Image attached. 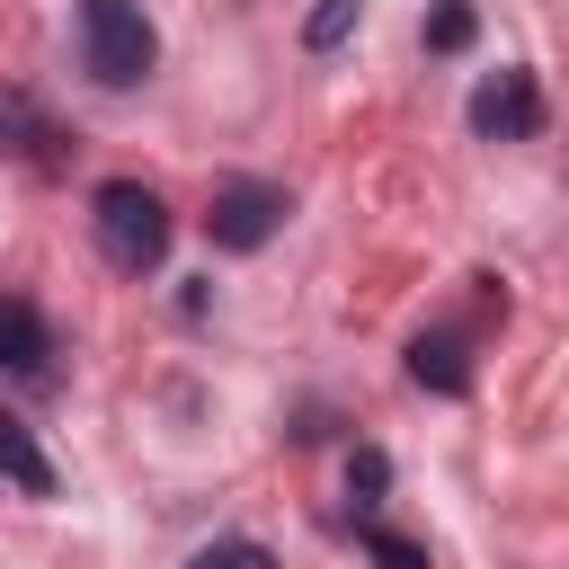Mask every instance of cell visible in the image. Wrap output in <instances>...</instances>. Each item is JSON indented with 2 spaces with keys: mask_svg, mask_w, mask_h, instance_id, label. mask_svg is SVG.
Wrapping results in <instances>:
<instances>
[{
  "mask_svg": "<svg viewBox=\"0 0 569 569\" xmlns=\"http://www.w3.org/2000/svg\"><path fill=\"white\" fill-rule=\"evenodd\" d=\"M53 142H62V133H53L27 98H0V151H27V160H44V169H53V160H62Z\"/></svg>",
  "mask_w": 569,
  "mask_h": 569,
  "instance_id": "obj_8",
  "label": "cell"
},
{
  "mask_svg": "<svg viewBox=\"0 0 569 569\" xmlns=\"http://www.w3.org/2000/svg\"><path fill=\"white\" fill-rule=\"evenodd\" d=\"M89 222H98V249L116 276H151L169 258V204L142 187V178H107L89 196Z\"/></svg>",
  "mask_w": 569,
  "mask_h": 569,
  "instance_id": "obj_1",
  "label": "cell"
},
{
  "mask_svg": "<svg viewBox=\"0 0 569 569\" xmlns=\"http://www.w3.org/2000/svg\"><path fill=\"white\" fill-rule=\"evenodd\" d=\"M0 373H18V382H44L53 373V329L18 293H0Z\"/></svg>",
  "mask_w": 569,
  "mask_h": 569,
  "instance_id": "obj_5",
  "label": "cell"
},
{
  "mask_svg": "<svg viewBox=\"0 0 569 569\" xmlns=\"http://www.w3.org/2000/svg\"><path fill=\"white\" fill-rule=\"evenodd\" d=\"M542 124V89H533V71H489L480 89H471V133H489V142H525Z\"/></svg>",
  "mask_w": 569,
  "mask_h": 569,
  "instance_id": "obj_4",
  "label": "cell"
},
{
  "mask_svg": "<svg viewBox=\"0 0 569 569\" xmlns=\"http://www.w3.org/2000/svg\"><path fill=\"white\" fill-rule=\"evenodd\" d=\"M471 27H480V18H471L462 0H445V9L427 18V44H436V53H462V44H471Z\"/></svg>",
  "mask_w": 569,
  "mask_h": 569,
  "instance_id": "obj_12",
  "label": "cell"
},
{
  "mask_svg": "<svg viewBox=\"0 0 569 569\" xmlns=\"http://www.w3.org/2000/svg\"><path fill=\"white\" fill-rule=\"evenodd\" d=\"M0 471H9L27 498H53V462L36 453V436H27L18 418H0Z\"/></svg>",
  "mask_w": 569,
  "mask_h": 569,
  "instance_id": "obj_7",
  "label": "cell"
},
{
  "mask_svg": "<svg viewBox=\"0 0 569 569\" xmlns=\"http://www.w3.org/2000/svg\"><path fill=\"white\" fill-rule=\"evenodd\" d=\"M80 62H89L107 89H133V80H151V62H160V36H151L142 0H80Z\"/></svg>",
  "mask_w": 569,
  "mask_h": 569,
  "instance_id": "obj_2",
  "label": "cell"
},
{
  "mask_svg": "<svg viewBox=\"0 0 569 569\" xmlns=\"http://www.w3.org/2000/svg\"><path fill=\"white\" fill-rule=\"evenodd\" d=\"M365 551H373V569H427V542H409L391 525H365Z\"/></svg>",
  "mask_w": 569,
  "mask_h": 569,
  "instance_id": "obj_10",
  "label": "cell"
},
{
  "mask_svg": "<svg viewBox=\"0 0 569 569\" xmlns=\"http://www.w3.org/2000/svg\"><path fill=\"white\" fill-rule=\"evenodd\" d=\"M347 27H356V0H320L311 9V44H338Z\"/></svg>",
  "mask_w": 569,
  "mask_h": 569,
  "instance_id": "obj_13",
  "label": "cell"
},
{
  "mask_svg": "<svg viewBox=\"0 0 569 569\" xmlns=\"http://www.w3.org/2000/svg\"><path fill=\"white\" fill-rule=\"evenodd\" d=\"M187 569H276V551L267 542H204Z\"/></svg>",
  "mask_w": 569,
  "mask_h": 569,
  "instance_id": "obj_11",
  "label": "cell"
},
{
  "mask_svg": "<svg viewBox=\"0 0 569 569\" xmlns=\"http://www.w3.org/2000/svg\"><path fill=\"white\" fill-rule=\"evenodd\" d=\"M276 222H284V187H267V178H222L213 204H204L213 249H267Z\"/></svg>",
  "mask_w": 569,
  "mask_h": 569,
  "instance_id": "obj_3",
  "label": "cell"
},
{
  "mask_svg": "<svg viewBox=\"0 0 569 569\" xmlns=\"http://www.w3.org/2000/svg\"><path fill=\"white\" fill-rule=\"evenodd\" d=\"M382 489H391V462H382V445H356V453H347V498H356V516H365V525H373Z\"/></svg>",
  "mask_w": 569,
  "mask_h": 569,
  "instance_id": "obj_9",
  "label": "cell"
},
{
  "mask_svg": "<svg viewBox=\"0 0 569 569\" xmlns=\"http://www.w3.org/2000/svg\"><path fill=\"white\" fill-rule=\"evenodd\" d=\"M409 373H418L427 391H445V400H462V391H471V356H462V338H445V329L409 347Z\"/></svg>",
  "mask_w": 569,
  "mask_h": 569,
  "instance_id": "obj_6",
  "label": "cell"
}]
</instances>
